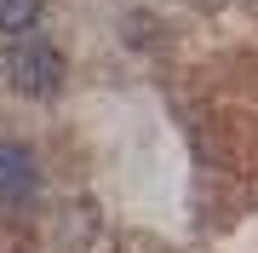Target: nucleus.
I'll list each match as a JSON object with an SVG mask.
<instances>
[{
	"label": "nucleus",
	"mask_w": 258,
	"mask_h": 253,
	"mask_svg": "<svg viewBox=\"0 0 258 253\" xmlns=\"http://www.w3.org/2000/svg\"><path fill=\"white\" fill-rule=\"evenodd\" d=\"M6 81L18 86L23 98H52L57 86H63V52L52 46V40H23L18 52L6 58Z\"/></svg>",
	"instance_id": "nucleus-1"
},
{
	"label": "nucleus",
	"mask_w": 258,
	"mask_h": 253,
	"mask_svg": "<svg viewBox=\"0 0 258 253\" xmlns=\"http://www.w3.org/2000/svg\"><path fill=\"white\" fill-rule=\"evenodd\" d=\"M40 23V0H0V35H29Z\"/></svg>",
	"instance_id": "nucleus-3"
},
{
	"label": "nucleus",
	"mask_w": 258,
	"mask_h": 253,
	"mask_svg": "<svg viewBox=\"0 0 258 253\" xmlns=\"http://www.w3.org/2000/svg\"><path fill=\"white\" fill-rule=\"evenodd\" d=\"M35 184H40L35 156H29L23 144H0V201H29Z\"/></svg>",
	"instance_id": "nucleus-2"
}]
</instances>
